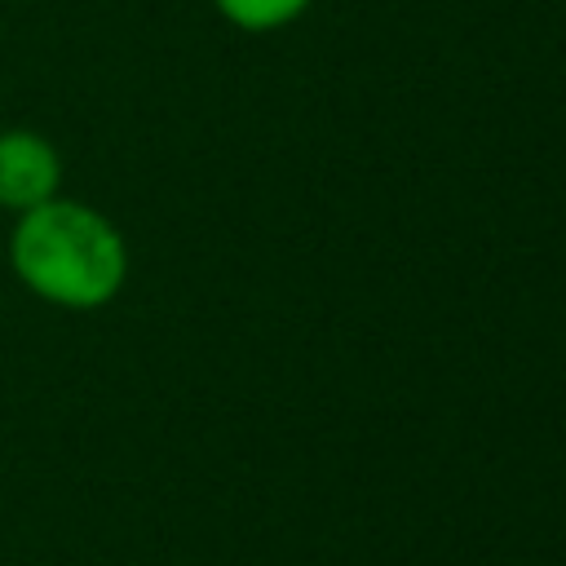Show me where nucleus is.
I'll return each instance as SVG.
<instances>
[{"label":"nucleus","mask_w":566,"mask_h":566,"mask_svg":"<svg viewBox=\"0 0 566 566\" xmlns=\"http://www.w3.org/2000/svg\"><path fill=\"white\" fill-rule=\"evenodd\" d=\"M9 256L18 279L35 296L71 310L111 301L128 270L124 239L115 234V226L71 199H44L27 208L13 230Z\"/></svg>","instance_id":"f257e3e1"},{"label":"nucleus","mask_w":566,"mask_h":566,"mask_svg":"<svg viewBox=\"0 0 566 566\" xmlns=\"http://www.w3.org/2000/svg\"><path fill=\"white\" fill-rule=\"evenodd\" d=\"M310 0H217V9L243 31H270L292 22Z\"/></svg>","instance_id":"7ed1b4c3"},{"label":"nucleus","mask_w":566,"mask_h":566,"mask_svg":"<svg viewBox=\"0 0 566 566\" xmlns=\"http://www.w3.org/2000/svg\"><path fill=\"white\" fill-rule=\"evenodd\" d=\"M57 172H62V164L44 137H35L27 128L0 133V203L4 208L27 212V208L53 199Z\"/></svg>","instance_id":"f03ea898"}]
</instances>
